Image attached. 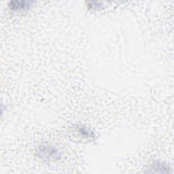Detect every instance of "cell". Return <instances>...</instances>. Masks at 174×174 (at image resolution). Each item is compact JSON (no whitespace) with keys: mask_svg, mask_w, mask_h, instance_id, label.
<instances>
[{"mask_svg":"<svg viewBox=\"0 0 174 174\" xmlns=\"http://www.w3.org/2000/svg\"><path fill=\"white\" fill-rule=\"evenodd\" d=\"M30 2H27V1H12V7H14L15 9H18V8H23L27 7V6H29V4Z\"/></svg>","mask_w":174,"mask_h":174,"instance_id":"cell-1","label":"cell"}]
</instances>
